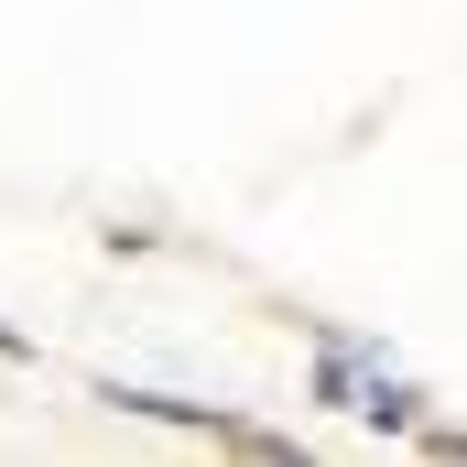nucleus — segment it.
Returning a JSON list of instances; mask_svg holds the SVG:
<instances>
[{
  "mask_svg": "<svg viewBox=\"0 0 467 467\" xmlns=\"http://www.w3.org/2000/svg\"><path fill=\"white\" fill-rule=\"evenodd\" d=\"M316 402H337L358 424H380V435H402L424 413V391L402 380V358L380 348L369 327H316Z\"/></svg>",
  "mask_w": 467,
  "mask_h": 467,
  "instance_id": "obj_1",
  "label": "nucleus"
}]
</instances>
